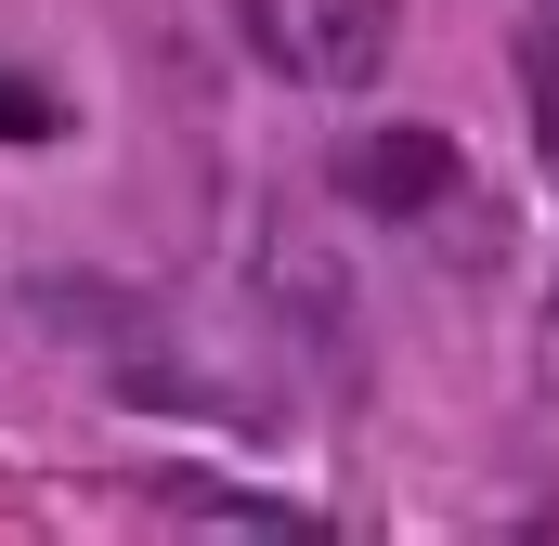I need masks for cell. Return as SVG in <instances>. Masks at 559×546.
<instances>
[{
  "instance_id": "obj_1",
  "label": "cell",
  "mask_w": 559,
  "mask_h": 546,
  "mask_svg": "<svg viewBox=\"0 0 559 546\" xmlns=\"http://www.w3.org/2000/svg\"><path fill=\"white\" fill-rule=\"evenodd\" d=\"M455 182H468V156H455L442 131H365L352 156H338V195L378 209V222H429Z\"/></svg>"
},
{
  "instance_id": "obj_2",
  "label": "cell",
  "mask_w": 559,
  "mask_h": 546,
  "mask_svg": "<svg viewBox=\"0 0 559 546\" xmlns=\"http://www.w3.org/2000/svg\"><path fill=\"white\" fill-rule=\"evenodd\" d=\"M391 26H404V0H312V79L365 92L391 66Z\"/></svg>"
},
{
  "instance_id": "obj_3",
  "label": "cell",
  "mask_w": 559,
  "mask_h": 546,
  "mask_svg": "<svg viewBox=\"0 0 559 546\" xmlns=\"http://www.w3.org/2000/svg\"><path fill=\"white\" fill-rule=\"evenodd\" d=\"M52 325H92V339H143V299H118V286H92V273H39L26 286Z\"/></svg>"
},
{
  "instance_id": "obj_4",
  "label": "cell",
  "mask_w": 559,
  "mask_h": 546,
  "mask_svg": "<svg viewBox=\"0 0 559 546\" xmlns=\"http://www.w3.org/2000/svg\"><path fill=\"white\" fill-rule=\"evenodd\" d=\"M156 508H169V521H248V534H299V508H274V495H222V482H156Z\"/></svg>"
},
{
  "instance_id": "obj_5",
  "label": "cell",
  "mask_w": 559,
  "mask_h": 546,
  "mask_svg": "<svg viewBox=\"0 0 559 546\" xmlns=\"http://www.w3.org/2000/svg\"><path fill=\"white\" fill-rule=\"evenodd\" d=\"M118 404H169V416H235V391H209V378H182V365H131V352H118Z\"/></svg>"
},
{
  "instance_id": "obj_6",
  "label": "cell",
  "mask_w": 559,
  "mask_h": 546,
  "mask_svg": "<svg viewBox=\"0 0 559 546\" xmlns=\"http://www.w3.org/2000/svg\"><path fill=\"white\" fill-rule=\"evenodd\" d=\"M521 118H534V156L559 169V39H521Z\"/></svg>"
},
{
  "instance_id": "obj_7",
  "label": "cell",
  "mask_w": 559,
  "mask_h": 546,
  "mask_svg": "<svg viewBox=\"0 0 559 546\" xmlns=\"http://www.w3.org/2000/svg\"><path fill=\"white\" fill-rule=\"evenodd\" d=\"M39 131H52V92L26 66H0V143H39Z\"/></svg>"
}]
</instances>
